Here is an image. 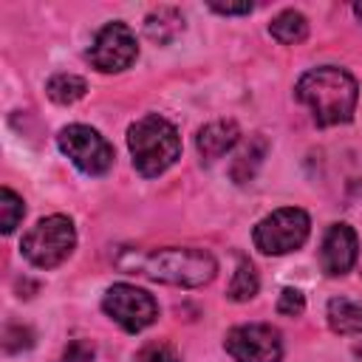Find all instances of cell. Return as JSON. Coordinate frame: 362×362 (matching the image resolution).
Instances as JSON below:
<instances>
[{"mask_svg":"<svg viewBox=\"0 0 362 362\" xmlns=\"http://www.w3.org/2000/svg\"><path fill=\"white\" fill-rule=\"evenodd\" d=\"M31 345H34V334H31L28 325H6V331H3V348L8 354H17V351L31 348Z\"/></svg>","mask_w":362,"mask_h":362,"instance_id":"cell-19","label":"cell"},{"mask_svg":"<svg viewBox=\"0 0 362 362\" xmlns=\"http://www.w3.org/2000/svg\"><path fill=\"white\" fill-rule=\"evenodd\" d=\"M294 96L311 110V116L320 127H334V124H345L354 119L359 85H356L354 74H348L345 68L320 65V68L305 71L297 79Z\"/></svg>","mask_w":362,"mask_h":362,"instance_id":"cell-2","label":"cell"},{"mask_svg":"<svg viewBox=\"0 0 362 362\" xmlns=\"http://www.w3.org/2000/svg\"><path fill=\"white\" fill-rule=\"evenodd\" d=\"M359 257V240L354 226L348 223H331L320 243V266L328 277H342L354 269Z\"/></svg>","mask_w":362,"mask_h":362,"instance_id":"cell-10","label":"cell"},{"mask_svg":"<svg viewBox=\"0 0 362 362\" xmlns=\"http://www.w3.org/2000/svg\"><path fill=\"white\" fill-rule=\"evenodd\" d=\"M59 150L71 158V164L85 175H105L113 167V147L110 141L88 127V124H68L57 133Z\"/></svg>","mask_w":362,"mask_h":362,"instance_id":"cell-6","label":"cell"},{"mask_svg":"<svg viewBox=\"0 0 362 362\" xmlns=\"http://www.w3.org/2000/svg\"><path fill=\"white\" fill-rule=\"evenodd\" d=\"M139 362H181V359H178V354H175L170 345L153 342V345H147V348L139 354Z\"/></svg>","mask_w":362,"mask_h":362,"instance_id":"cell-22","label":"cell"},{"mask_svg":"<svg viewBox=\"0 0 362 362\" xmlns=\"http://www.w3.org/2000/svg\"><path fill=\"white\" fill-rule=\"evenodd\" d=\"M305 311V297H303V291L300 288H283L280 291V297H277V314H283V317H300Z\"/></svg>","mask_w":362,"mask_h":362,"instance_id":"cell-20","label":"cell"},{"mask_svg":"<svg viewBox=\"0 0 362 362\" xmlns=\"http://www.w3.org/2000/svg\"><path fill=\"white\" fill-rule=\"evenodd\" d=\"M209 8L218 14H249L255 6L252 3H209Z\"/></svg>","mask_w":362,"mask_h":362,"instance_id":"cell-23","label":"cell"},{"mask_svg":"<svg viewBox=\"0 0 362 362\" xmlns=\"http://www.w3.org/2000/svg\"><path fill=\"white\" fill-rule=\"evenodd\" d=\"M311 235V218L300 206H283L260 218L252 229L255 249L263 255H288L297 252Z\"/></svg>","mask_w":362,"mask_h":362,"instance_id":"cell-5","label":"cell"},{"mask_svg":"<svg viewBox=\"0 0 362 362\" xmlns=\"http://www.w3.org/2000/svg\"><path fill=\"white\" fill-rule=\"evenodd\" d=\"M354 14H356V17L362 20V3H356V6H354Z\"/></svg>","mask_w":362,"mask_h":362,"instance_id":"cell-24","label":"cell"},{"mask_svg":"<svg viewBox=\"0 0 362 362\" xmlns=\"http://www.w3.org/2000/svg\"><path fill=\"white\" fill-rule=\"evenodd\" d=\"M144 31L153 42L158 45H167L173 42L181 31H184V14L173 6H161V8H153L147 17H144Z\"/></svg>","mask_w":362,"mask_h":362,"instance_id":"cell-13","label":"cell"},{"mask_svg":"<svg viewBox=\"0 0 362 362\" xmlns=\"http://www.w3.org/2000/svg\"><path fill=\"white\" fill-rule=\"evenodd\" d=\"M136 57H139L136 34L130 31L127 23H119V20L116 23H107L96 34L90 51H88L90 65L96 71H102V74H119V71L130 68L136 62Z\"/></svg>","mask_w":362,"mask_h":362,"instance_id":"cell-9","label":"cell"},{"mask_svg":"<svg viewBox=\"0 0 362 362\" xmlns=\"http://www.w3.org/2000/svg\"><path fill=\"white\" fill-rule=\"evenodd\" d=\"M127 150L133 156L136 173L144 178H156L178 161L181 136L170 119L147 113L127 127Z\"/></svg>","mask_w":362,"mask_h":362,"instance_id":"cell-3","label":"cell"},{"mask_svg":"<svg viewBox=\"0 0 362 362\" xmlns=\"http://www.w3.org/2000/svg\"><path fill=\"white\" fill-rule=\"evenodd\" d=\"M263 153H266V139H260V136L252 139L249 147H246V150L240 153V158L235 161V170H232L235 178H238V181H249V178L255 175V167L263 161Z\"/></svg>","mask_w":362,"mask_h":362,"instance_id":"cell-18","label":"cell"},{"mask_svg":"<svg viewBox=\"0 0 362 362\" xmlns=\"http://www.w3.org/2000/svg\"><path fill=\"white\" fill-rule=\"evenodd\" d=\"M85 90H88V82L76 74H54L45 82V93L57 105H74L85 96Z\"/></svg>","mask_w":362,"mask_h":362,"instance_id":"cell-15","label":"cell"},{"mask_svg":"<svg viewBox=\"0 0 362 362\" xmlns=\"http://www.w3.org/2000/svg\"><path fill=\"white\" fill-rule=\"evenodd\" d=\"M257 288H260V277H257L252 260L249 257H240L238 260V269H235V274L229 280L226 297L235 300V303H246V300H252L257 294Z\"/></svg>","mask_w":362,"mask_h":362,"instance_id":"cell-16","label":"cell"},{"mask_svg":"<svg viewBox=\"0 0 362 362\" xmlns=\"http://www.w3.org/2000/svg\"><path fill=\"white\" fill-rule=\"evenodd\" d=\"M328 328L334 334H362V300L359 297H331L325 308Z\"/></svg>","mask_w":362,"mask_h":362,"instance_id":"cell-12","label":"cell"},{"mask_svg":"<svg viewBox=\"0 0 362 362\" xmlns=\"http://www.w3.org/2000/svg\"><path fill=\"white\" fill-rule=\"evenodd\" d=\"M269 34L280 42V45H300L308 37V20L305 14H300L297 8H286L280 11L272 23H269Z\"/></svg>","mask_w":362,"mask_h":362,"instance_id":"cell-14","label":"cell"},{"mask_svg":"<svg viewBox=\"0 0 362 362\" xmlns=\"http://www.w3.org/2000/svg\"><path fill=\"white\" fill-rule=\"evenodd\" d=\"M102 311L127 334H139L150 328L158 317V303L150 291L130 286V283H113L102 297Z\"/></svg>","mask_w":362,"mask_h":362,"instance_id":"cell-7","label":"cell"},{"mask_svg":"<svg viewBox=\"0 0 362 362\" xmlns=\"http://www.w3.org/2000/svg\"><path fill=\"white\" fill-rule=\"evenodd\" d=\"M223 348L235 362H280L283 359V337L269 322L235 325L226 334Z\"/></svg>","mask_w":362,"mask_h":362,"instance_id":"cell-8","label":"cell"},{"mask_svg":"<svg viewBox=\"0 0 362 362\" xmlns=\"http://www.w3.org/2000/svg\"><path fill=\"white\" fill-rule=\"evenodd\" d=\"M240 139V130L232 119H218V122H209L198 130L195 136V147L201 153L204 161H215L221 156H226Z\"/></svg>","mask_w":362,"mask_h":362,"instance_id":"cell-11","label":"cell"},{"mask_svg":"<svg viewBox=\"0 0 362 362\" xmlns=\"http://www.w3.org/2000/svg\"><path fill=\"white\" fill-rule=\"evenodd\" d=\"M116 266L141 277H150L156 283L167 286H184V288H198L206 286L215 272L218 260L206 249L195 246H167V249H122L116 255Z\"/></svg>","mask_w":362,"mask_h":362,"instance_id":"cell-1","label":"cell"},{"mask_svg":"<svg viewBox=\"0 0 362 362\" xmlns=\"http://www.w3.org/2000/svg\"><path fill=\"white\" fill-rule=\"evenodd\" d=\"M23 215H25L23 198L11 187H3L0 189V229H3V235H11L17 229V223L23 221Z\"/></svg>","mask_w":362,"mask_h":362,"instance_id":"cell-17","label":"cell"},{"mask_svg":"<svg viewBox=\"0 0 362 362\" xmlns=\"http://www.w3.org/2000/svg\"><path fill=\"white\" fill-rule=\"evenodd\" d=\"M93 356H96V351H93V345L88 339H71L65 345L59 362H93Z\"/></svg>","mask_w":362,"mask_h":362,"instance_id":"cell-21","label":"cell"},{"mask_svg":"<svg viewBox=\"0 0 362 362\" xmlns=\"http://www.w3.org/2000/svg\"><path fill=\"white\" fill-rule=\"evenodd\" d=\"M76 249V229L68 215L40 218L20 243L23 257L37 269H57Z\"/></svg>","mask_w":362,"mask_h":362,"instance_id":"cell-4","label":"cell"}]
</instances>
